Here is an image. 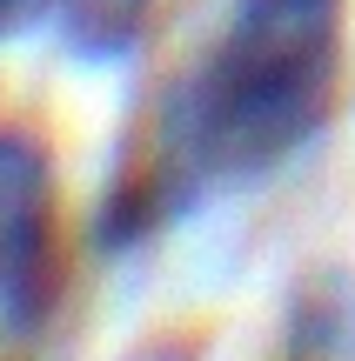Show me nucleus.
I'll return each mask as SVG.
<instances>
[{"instance_id":"nucleus-1","label":"nucleus","mask_w":355,"mask_h":361,"mask_svg":"<svg viewBox=\"0 0 355 361\" xmlns=\"http://www.w3.org/2000/svg\"><path fill=\"white\" fill-rule=\"evenodd\" d=\"M349 61V0H235L222 34L161 94L155 147L107 180L94 241L134 247L195 188L275 174L335 114Z\"/></svg>"},{"instance_id":"nucleus-4","label":"nucleus","mask_w":355,"mask_h":361,"mask_svg":"<svg viewBox=\"0 0 355 361\" xmlns=\"http://www.w3.org/2000/svg\"><path fill=\"white\" fill-rule=\"evenodd\" d=\"M27 13H34V0H0V34H13Z\"/></svg>"},{"instance_id":"nucleus-3","label":"nucleus","mask_w":355,"mask_h":361,"mask_svg":"<svg viewBox=\"0 0 355 361\" xmlns=\"http://www.w3.org/2000/svg\"><path fill=\"white\" fill-rule=\"evenodd\" d=\"M54 20L80 61H121L141 47L155 0H54Z\"/></svg>"},{"instance_id":"nucleus-2","label":"nucleus","mask_w":355,"mask_h":361,"mask_svg":"<svg viewBox=\"0 0 355 361\" xmlns=\"http://www.w3.org/2000/svg\"><path fill=\"white\" fill-rule=\"evenodd\" d=\"M61 288L54 247V161L27 128H0V322L34 335Z\"/></svg>"}]
</instances>
